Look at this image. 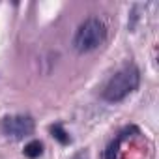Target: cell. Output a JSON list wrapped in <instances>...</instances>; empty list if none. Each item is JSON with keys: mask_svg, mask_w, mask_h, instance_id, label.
<instances>
[{"mask_svg": "<svg viewBox=\"0 0 159 159\" xmlns=\"http://www.w3.org/2000/svg\"><path fill=\"white\" fill-rule=\"evenodd\" d=\"M34 120L26 114H15V116H6L0 124V129L8 139L13 140H21L28 135L34 133Z\"/></svg>", "mask_w": 159, "mask_h": 159, "instance_id": "3", "label": "cell"}, {"mask_svg": "<svg viewBox=\"0 0 159 159\" xmlns=\"http://www.w3.org/2000/svg\"><path fill=\"white\" fill-rule=\"evenodd\" d=\"M139 83H140V73H139V69L133 64L124 66L120 71H116L109 79V83L103 88V98L107 101H111V103L122 101V99H125L129 94H133L137 90Z\"/></svg>", "mask_w": 159, "mask_h": 159, "instance_id": "1", "label": "cell"}, {"mask_svg": "<svg viewBox=\"0 0 159 159\" xmlns=\"http://www.w3.org/2000/svg\"><path fill=\"white\" fill-rule=\"evenodd\" d=\"M71 159H90V155H88V152H79V153H75Z\"/></svg>", "mask_w": 159, "mask_h": 159, "instance_id": "7", "label": "cell"}, {"mask_svg": "<svg viewBox=\"0 0 159 159\" xmlns=\"http://www.w3.org/2000/svg\"><path fill=\"white\" fill-rule=\"evenodd\" d=\"M51 133H52V137H54V139H58L62 144H67V142H69V135L62 129V125H60V124L51 125Z\"/></svg>", "mask_w": 159, "mask_h": 159, "instance_id": "5", "label": "cell"}, {"mask_svg": "<svg viewBox=\"0 0 159 159\" xmlns=\"http://www.w3.org/2000/svg\"><path fill=\"white\" fill-rule=\"evenodd\" d=\"M41 153H43V144H41L39 140H32V142H28V144L25 146V155L30 157V159H36V157H39Z\"/></svg>", "mask_w": 159, "mask_h": 159, "instance_id": "4", "label": "cell"}, {"mask_svg": "<svg viewBox=\"0 0 159 159\" xmlns=\"http://www.w3.org/2000/svg\"><path fill=\"white\" fill-rule=\"evenodd\" d=\"M118 148H120V139L112 140L105 152V159H118Z\"/></svg>", "mask_w": 159, "mask_h": 159, "instance_id": "6", "label": "cell"}, {"mask_svg": "<svg viewBox=\"0 0 159 159\" xmlns=\"http://www.w3.org/2000/svg\"><path fill=\"white\" fill-rule=\"evenodd\" d=\"M107 38V26L103 25V21L90 17L86 19L81 26H79L75 38H73V47L77 52H90L94 49H98Z\"/></svg>", "mask_w": 159, "mask_h": 159, "instance_id": "2", "label": "cell"}]
</instances>
